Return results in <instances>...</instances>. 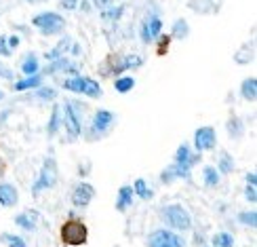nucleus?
Instances as JSON below:
<instances>
[{"mask_svg":"<svg viewBox=\"0 0 257 247\" xmlns=\"http://www.w3.org/2000/svg\"><path fill=\"white\" fill-rule=\"evenodd\" d=\"M61 241L66 245H72V247L87 243V226H84L82 222H78V220L66 222L61 226Z\"/></svg>","mask_w":257,"mask_h":247,"instance_id":"f257e3e1","label":"nucleus"},{"mask_svg":"<svg viewBox=\"0 0 257 247\" xmlns=\"http://www.w3.org/2000/svg\"><path fill=\"white\" fill-rule=\"evenodd\" d=\"M163 218H165V222L169 224V226H173L177 230H186V228H190V224H192L190 213L181 205H169V207H165L163 209Z\"/></svg>","mask_w":257,"mask_h":247,"instance_id":"f03ea898","label":"nucleus"},{"mask_svg":"<svg viewBox=\"0 0 257 247\" xmlns=\"http://www.w3.org/2000/svg\"><path fill=\"white\" fill-rule=\"evenodd\" d=\"M34 26L40 28L42 34H57L66 28V21L57 13H42L38 17H34Z\"/></svg>","mask_w":257,"mask_h":247,"instance_id":"7ed1b4c3","label":"nucleus"},{"mask_svg":"<svg viewBox=\"0 0 257 247\" xmlns=\"http://www.w3.org/2000/svg\"><path fill=\"white\" fill-rule=\"evenodd\" d=\"M148 245H150V247H184V239L177 237L175 232L156 230V232L150 234Z\"/></svg>","mask_w":257,"mask_h":247,"instance_id":"20e7f679","label":"nucleus"},{"mask_svg":"<svg viewBox=\"0 0 257 247\" xmlns=\"http://www.w3.org/2000/svg\"><path fill=\"white\" fill-rule=\"evenodd\" d=\"M63 125H66L70 137H76L80 133V119H78L76 106H74L72 102L63 104Z\"/></svg>","mask_w":257,"mask_h":247,"instance_id":"39448f33","label":"nucleus"},{"mask_svg":"<svg viewBox=\"0 0 257 247\" xmlns=\"http://www.w3.org/2000/svg\"><path fill=\"white\" fill-rule=\"evenodd\" d=\"M55 178H57L55 163H53V160H47L45 167H42V171H40V178L34 182L32 190H34V192H40V190H45V188H51L53 184H55Z\"/></svg>","mask_w":257,"mask_h":247,"instance_id":"423d86ee","label":"nucleus"},{"mask_svg":"<svg viewBox=\"0 0 257 247\" xmlns=\"http://www.w3.org/2000/svg\"><path fill=\"white\" fill-rule=\"evenodd\" d=\"M194 146L198 152H202V150H211L213 146H215V131H213L211 127H200L196 135H194Z\"/></svg>","mask_w":257,"mask_h":247,"instance_id":"0eeeda50","label":"nucleus"},{"mask_svg":"<svg viewBox=\"0 0 257 247\" xmlns=\"http://www.w3.org/2000/svg\"><path fill=\"white\" fill-rule=\"evenodd\" d=\"M93 197H95V190L91 184H78L76 190H74V195H72V203L78 207H84V205H89Z\"/></svg>","mask_w":257,"mask_h":247,"instance_id":"6e6552de","label":"nucleus"},{"mask_svg":"<svg viewBox=\"0 0 257 247\" xmlns=\"http://www.w3.org/2000/svg\"><path fill=\"white\" fill-rule=\"evenodd\" d=\"M160 28H163V21H160L158 17L146 19V24H144V28H142V38H144L146 42H152V40L160 34Z\"/></svg>","mask_w":257,"mask_h":247,"instance_id":"1a4fd4ad","label":"nucleus"},{"mask_svg":"<svg viewBox=\"0 0 257 247\" xmlns=\"http://www.w3.org/2000/svg\"><path fill=\"white\" fill-rule=\"evenodd\" d=\"M198 160V156H190V148H188V144H181L179 146V150H177V154H175V163L177 165H181V167H192Z\"/></svg>","mask_w":257,"mask_h":247,"instance_id":"9d476101","label":"nucleus"},{"mask_svg":"<svg viewBox=\"0 0 257 247\" xmlns=\"http://www.w3.org/2000/svg\"><path fill=\"white\" fill-rule=\"evenodd\" d=\"M0 203H3L5 207L15 205V203H17V190H15V186L0 184Z\"/></svg>","mask_w":257,"mask_h":247,"instance_id":"9b49d317","label":"nucleus"},{"mask_svg":"<svg viewBox=\"0 0 257 247\" xmlns=\"http://www.w3.org/2000/svg\"><path fill=\"white\" fill-rule=\"evenodd\" d=\"M80 80H82V85H80V93L82 95H89V98H99V95H101V87L93 78L80 76Z\"/></svg>","mask_w":257,"mask_h":247,"instance_id":"f8f14e48","label":"nucleus"},{"mask_svg":"<svg viewBox=\"0 0 257 247\" xmlns=\"http://www.w3.org/2000/svg\"><path fill=\"white\" fill-rule=\"evenodd\" d=\"M114 121V116L112 112L108 110H99L97 114H95V119H93V129H97V131H105L108 129V125Z\"/></svg>","mask_w":257,"mask_h":247,"instance_id":"ddd939ff","label":"nucleus"},{"mask_svg":"<svg viewBox=\"0 0 257 247\" xmlns=\"http://www.w3.org/2000/svg\"><path fill=\"white\" fill-rule=\"evenodd\" d=\"M133 201V188L131 186H122L120 192H118V201H116V207H118L120 211H124L128 205H131Z\"/></svg>","mask_w":257,"mask_h":247,"instance_id":"4468645a","label":"nucleus"},{"mask_svg":"<svg viewBox=\"0 0 257 247\" xmlns=\"http://www.w3.org/2000/svg\"><path fill=\"white\" fill-rule=\"evenodd\" d=\"M242 98L251 102L257 98V78H247L242 83Z\"/></svg>","mask_w":257,"mask_h":247,"instance_id":"2eb2a0df","label":"nucleus"},{"mask_svg":"<svg viewBox=\"0 0 257 247\" xmlns=\"http://www.w3.org/2000/svg\"><path fill=\"white\" fill-rule=\"evenodd\" d=\"M40 83H42V78L38 76V74H30V78H26V80H19V83H15V89H17V91H24V89H32V87H38Z\"/></svg>","mask_w":257,"mask_h":247,"instance_id":"dca6fc26","label":"nucleus"},{"mask_svg":"<svg viewBox=\"0 0 257 247\" xmlns=\"http://www.w3.org/2000/svg\"><path fill=\"white\" fill-rule=\"evenodd\" d=\"M70 45H72V40H70V38H66V40H61V42H59V45H57L55 49H53L51 53H47V57H49V59H57V57H61V55H63V53H66V51L70 49Z\"/></svg>","mask_w":257,"mask_h":247,"instance_id":"f3484780","label":"nucleus"},{"mask_svg":"<svg viewBox=\"0 0 257 247\" xmlns=\"http://www.w3.org/2000/svg\"><path fill=\"white\" fill-rule=\"evenodd\" d=\"M133 85H135V80L131 76H122V78H116L114 87H116V91H118V93H126V91L133 89Z\"/></svg>","mask_w":257,"mask_h":247,"instance_id":"a211bd4d","label":"nucleus"},{"mask_svg":"<svg viewBox=\"0 0 257 247\" xmlns=\"http://www.w3.org/2000/svg\"><path fill=\"white\" fill-rule=\"evenodd\" d=\"M213 245H215V247H232L234 245V239L230 237L228 232H219V234L213 237Z\"/></svg>","mask_w":257,"mask_h":247,"instance_id":"6ab92c4d","label":"nucleus"},{"mask_svg":"<svg viewBox=\"0 0 257 247\" xmlns=\"http://www.w3.org/2000/svg\"><path fill=\"white\" fill-rule=\"evenodd\" d=\"M21 70H24L28 76H30V74H36V72H38V61H36V57H34V55H28L26 61H24V66H21Z\"/></svg>","mask_w":257,"mask_h":247,"instance_id":"aec40b11","label":"nucleus"},{"mask_svg":"<svg viewBox=\"0 0 257 247\" xmlns=\"http://www.w3.org/2000/svg\"><path fill=\"white\" fill-rule=\"evenodd\" d=\"M135 192H137V197H142V199H150V197H152V190H148L144 180H137L135 182Z\"/></svg>","mask_w":257,"mask_h":247,"instance_id":"412c9836","label":"nucleus"},{"mask_svg":"<svg viewBox=\"0 0 257 247\" xmlns=\"http://www.w3.org/2000/svg\"><path fill=\"white\" fill-rule=\"evenodd\" d=\"M205 180H207V184H209V186H217V182H219L217 169H213V167H205Z\"/></svg>","mask_w":257,"mask_h":247,"instance_id":"4be33fe9","label":"nucleus"},{"mask_svg":"<svg viewBox=\"0 0 257 247\" xmlns=\"http://www.w3.org/2000/svg\"><path fill=\"white\" fill-rule=\"evenodd\" d=\"M3 241L9 243L11 247H26V241L19 239V237H15V234H3Z\"/></svg>","mask_w":257,"mask_h":247,"instance_id":"5701e85b","label":"nucleus"},{"mask_svg":"<svg viewBox=\"0 0 257 247\" xmlns=\"http://www.w3.org/2000/svg\"><path fill=\"white\" fill-rule=\"evenodd\" d=\"M17 224H21L26 230H34V220H30V211H26L24 216L17 218Z\"/></svg>","mask_w":257,"mask_h":247,"instance_id":"b1692460","label":"nucleus"},{"mask_svg":"<svg viewBox=\"0 0 257 247\" xmlns=\"http://www.w3.org/2000/svg\"><path fill=\"white\" fill-rule=\"evenodd\" d=\"M219 169L223 171V174H230V171L234 169V165H232V158H230V154H221V160H219Z\"/></svg>","mask_w":257,"mask_h":247,"instance_id":"393cba45","label":"nucleus"},{"mask_svg":"<svg viewBox=\"0 0 257 247\" xmlns=\"http://www.w3.org/2000/svg\"><path fill=\"white\" fill-rule=\"evenodd\" d=\"M173 34L177 36V38H184L186 34H188V24H186V21H177V24H175V30H173Z\"/></svg>","mask_w":257,"mask_h":247,"instance_id":"a878e982","label":"nucleus"},{"mask_svg":"<svg viewBox=\"0 0 257 247\" xmlns=\"http://www.w3.org/2000/svg\"><path fill=\"white\" fill-rule=\"evenodd\" d=\"M57 125H59V108L53 110V119H51V125H49V135H53L57 131Z\"/></svg>","mask_w":257,"mask_h":247,"instance_id":"bb28decb","label":"nucleus"},{"mask_svg":"<svg viewBox=\"0 0 257 247\" xmlns=\"http://www.w3.org/2000/svg\"><path fill=\"white\" fill-rule=\"evenodd\" d=\"M139 63H142V57H139V55H131V57H126L124 63H120L118 68H131V66H139Z\"/></svg>","mask_w":257,"mask_h":247,"instance_id":"cd10ccee","label":"nucleus"},{"mask_svg":"<svg viewBox=\"0 0 257 247\" xmlns=\"http://www.w3.org/2000/svg\"><path fill=\"white\" fill-rule=\"evenodd\" d=\"M240 222L249 224V226H255V211H244V213H240Z\"/></svg>","mask_w":257,"mask_h":247,"instance_id":"c85d7f7f","label":"nucleus"},{"mask_svg":"<svg viewBox=\"0 0 257 247\" xmlns=\"http://www.w3.org/2000/svg\"><path fill=\"white\" fill-rule=\"evenodd\" d=\"M122 7H118V9H108V11H105V13H103V17H120L122 15Z\"/></svg>","mask_w":257,"mask_h":247,"instance_id":"c756f323","label":"nucleus"},{"mask_svg":"<svg viewBox=\"0 0 257 247\" xmlns=\"http://www.w3.org/2000/svg\"><path fill=\"white\" fill-rule=\"evenodd\" d=\"M38 95L42 100H53V98H55V91H53V89H42V91H38Z\"/></svg>","mask_w":257,"mask_h":247,"instance_id":"7c9ffc66","label":"nucleus"},{"mask_svg":"<svg viewBox=\"0 0 257 247\" xmlns=\"http://www.w3.org/2000/svg\"><path fill=\"white\" fill-rule=\"evenodd\" d=\"M76 3H78V0H61V7L66 11H74V9H76Z\"/></svg>","mask_w":257,"mask_h":247,"instance_id":"2f4dec72","label":"nucleus"},{"mask_svg":"<svg viewBox=\"0 0 257 247\" xmlns=\"http://www.w3.org/2000/svg\"><path fill=\"white\" fill-rule=\"evenodd\" d=\"M247 199H249V201H255V199H257V195H255V188H253V184H251V186L247 188Z\"/></svg>","mask_w":257,"mask_h":247,"instance_id":"473e14b6","label":"nucleus"},{"mask_svg":"<svg viewBox=\"0 0 257 247\" xmlns=\"http://www.w3.org/2000/svg\"><path fill=\"white\" fill-rule=\"evenodd\" d=\"M0 76H5V78H13V72H11V70H7V68H3V66H0Z\"/></svg>","mask_w":257,"mask_h":247,"instance_id":"72a5a7b5","label":"nucleus"},{"mask_svg":"<svg viewBox=\"0 0 257 247\" xmlns=\"http://www.w3.org/2000/svg\"><path fill=\"white\" fill-rule=\"evenodd\" d=\"M0 55H9V49L5 47V38H0Z\"/></svg>","mask_w":257,"mask_h":247,"instance_id":"f704fd0d","label":"nucleus"},{"mask_svg":"<svg viewBox=\"0 0 257 247\" xmlns=\"http://www.w3.org/2000/svg\"><path fill=\"white\" fill-rule=\"evenodd\" d=\"M93 3L97 5V7H101V9H103V7H108V5L112 3V0H93Z\"/></svg>","mask_w":257,"mask_h":247,"instance_id":"c9c22d12","label":"nucleus"},{"mask_svg":"<svg viewBox=\"0 0 257 247\" xmlns=\"http://www.w3.org/2000/svg\"><path fill=\"white\" fill-rule=\"evenodd\" d=\"M247 182H249V184H253V186H255V182H257V176H255V174H249V176H247Z\"/></svg>","mask_w":257,"mask_h":247,"instance_id":"e433bc0d","label":"nucleus"},{"mask_svg":"<svg viewBox=\"0 0 257 247\" xmlns=\"http://www.w3.org/2000/svg\"><path fill=\"white\" fill-rule=\"evenodd\" d=\"M9 42H11V47H17V45H19V38L13 36V38H9Z\"/></svg>","mask_w":257,"mask_h":247,"instance_id":"4c0bfd02","label":"nucleus"},{"mask_svg":"<svg viewBox=\"0 0 257 247\" xmlns=\"http://www.w3.org/2000/svg\"><path fill=\"white\" fill-rule=\"evenodd\" d=\"M0 100H3V91H0Z\"/></svg>","mask_w":257,"mask_h":247,"instance_id":"58836bf2","label":"nucleus"},{"mask_svg":"<svg viewBox=\"0 0 257 247\" xmlns=\"http://www.w3.org/2000/svg\"><path fill=\"white\" fill-rule=\"evenodd\" d=\"M32 3H36V0H32Z\"/></svg>","mask_w":257,"mask_h":247,"instance_id":"ea45409f","label":"nucleus"},{"mask_svg":"<svg viewBox=\"0 0 257 247\" xmlns=\"http://www.w3.org/2000/svg\"><path fill=\"white\" fill-rule=\"evenodd\" d=\"M0 171H3V167H0Z\"/></svg>","mask_w":257,"mask_h":247,"instance_id":"a19ab883","label":"nucleus"}]
</instances>
